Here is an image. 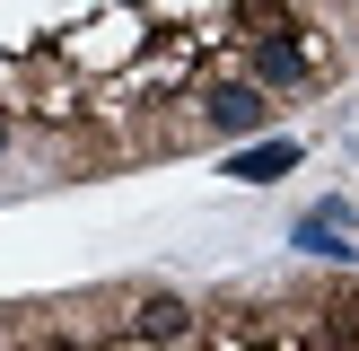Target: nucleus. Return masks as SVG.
Wrapping results in <instances>:
<instances>
[{
	"instance_id": "5",
	"label": "nucleus",
	"mask_w": 359,
	"mask_h": 351,
	"mask_svg": "<svg viewBox=\"0 0 359 351\" xmlns=\"http://www.w3.org/2000/svg\"><path fill=\"white\" fill-rule=\"evenodd\" d=\"M132 333H140V343H184V333H193V307H184V298H167V290H158V298H140Z\"/></svg>"
},
{
	"instance_id": "1",
	"label": "nucleus",
	"mask_w": 359,
	"mask_h": 351,
	"mask_svg": "<svg viewBox=\"0 0 359 351\" xmlns=\"http://www.w3.org/2000/svg\"><path fill=\"white\" fill-rule=\"evenodd\" d=\"M202 123L210 132H263L272 123V97L255 79H219V88H202Z\"/></svg>"
},
{
	"instance_id": "3",
	"label": "nucleus",
	"mask_w": 359,
	"mask_h": 351,
	"mask_svg": "<svg viewBox=\"0 0 359 351\" xmlns=\"http://www.w3.org/2000/svg\"><path fill=\"white\" fill-rule=\"evenodd\" d=\"M316 62L307 44H280V35H255V88H307Z\"/></svg>"
},
{
	"instance_id": "7",
	"label": "nucleus",
	"mask_w": 359,
	"mask_h": 351,
	"mask_svg": "<svg viewBox=\"0 0 359 351\" xmlns=\"http://www.w3.org/2000/svg\"><path fill=\"white\" fill-rule=\"evenodd\" d=\"M0 158H9V114H0Z\"/></svg>"
},
{
	"instance_id": "4",
	"label": "nucleus",
	"mask_w": 359,
	"mask_h": 351,
	"mask_svg": "<svg viewBox=\"0 0 359 351\" xmlns=\"http://www.w3.org/2000/svg\"><path fill=\"white\" fill-rule=\"evenodd\" d=\"M342 220H351V202H316L307 220H298V237H290V246H307V255L342 263V255H351V246H342Z\"/></svg>"
},
{
	"instance_id": "6",
	"label": "nucleus",
	"mask_w": 359,
	"mask_h": 351,
	"mask_svg": "<svg viewBox=\"0 0 359 351\" xmlns=\"http://www.w3.org/2000/svg\"><path fill=\"white\" fill-rule=\"evenodd\" d=\"M290 167H298V140H263V150H237V158H228L237 185H280Z\"/></svg>"
},
{
	"instance_id": "2",
	"label": "nucleus",
	"mask_w": 359,
	"mask_h": 351,
	"mask_svg": "<svg viewBox=\"0 0 359 351\" xmlns=\"http://www.w3.org/2000/svg\"><path fill=\"white\" fill-rule=\"evenodd\" d=\"M307 351H359V290H333L325 307L307 316V333H298Z\"/></svg>"
}]
</instances>
